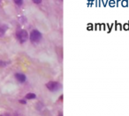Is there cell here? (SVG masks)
<instances>
[{
  "mask_svg": "<svg viewBox=\"0 0 129 116\" xmlns=\"http://www.w3.org/2000/svg\"><path fill=\"white\" fill-rule=\"evenodd\" d=\"M30 41H31L33 44H37L41 41L42 39V34H41V32L38 31V30L36 29H34L32 30V32L30 33Z\"/></svg>",
  "mask_w": 129,
  "mask_h": 116,
  "instance_id": "1",
  "label": "cell"
},
{
  "mask_svg": "<svg viewBox=\"0 0 129 116\" xmlns=\"http://www.w3.org/2000/svg\"><path fill=\"white\" fill-rule=\"evenodd\" d=\"M47 89L49 90L50 91H52V92H55V91H57L58 90L61 89V84H60L58 82H55V81H51V82H49L46 84Z\"/></svg>",
  "mask_w": 129,
  "mask_h": 116,
  "instance_id": "2",
  "label": "cell"
},
{
  "mask_svg": "<svg viewBox=\"0 0 129 116\" xmlns=\"http://www.w3.org/2000/svg\"><path fill=\"white\" fill-rule=\"evenodd\" d=\"M16 37H17V39L19 40V43L23 44V43H25L26 41L28 40V32L26 31V30L20 29V30H19L17 33H16Z\"/></svg>",
  "mask_w": 129,
  "mask_h": 116,
  "instance_id": "3",
  "label": "cell"
},
{
  "mask_svg": "<svg viewBox=\"0 0 129 116\" xmlns=\"http://www.w3.org/2000/svg\"><path fill=\"white\" fill-rule=\"evenodd\" d=\"M15 78H16V80H17L19 82L23 83V82H25V81H26V75L23 74H20V73H18V74H15Z\"/></svg>",
  "mask_w": 129,
  "mask_h": 116,
  "instance_id": "4",
  "label": "cell"
},
{
  "mask_svg": "<svg viewBox=\"0 0 129 116\" xmlns=\"http://www.w3.org/2000/svg\"><path fill=\"white\" fill-rule=\"evenodd\" d=\"M25 97H26V99H35L36 97V94H34V93H28Z\"/></svg>",
  "mask_w": 129,
  "mask_h": 116,
  "instance_id": "5",
  "label": "cell"
},
{
  "mask_svg": "<svg viewBox=\"0 0 129 116\" xmlns=\"http://www.w3.org/2000/svg\"><path fill=\"white\" fill-rule=\"evenodd\" d=\"M6 29H7V27H5V26H0V36H2Z\"/></svg>",
  "mask_w": 129,
  "mask_h": 116,
  "instance_id": "6",
  "label": "cell"
},
{
  "mask_svg": "<svg viewBox=\"0 0 129 116\" xmlns=\"http://www.w3.org/2000/svg\"><path fill=\"white\" fill-rule=\"evenodd\" d=\"M13 1H14V3L17 4L18 6H20L23 4V0H13Z\"/></svg>",
  "mask_w": 129,
  "mask_h": 116,
  "instance_id": "7",
  "label": "cell"
},
{
  "mask_svg": "<svg viewBox=\"0 0 129 116\" xmlns=\"http://www.w3.org/2000/svg\"><path fill=\"white\" fill-rule=\"evenodd\" d=\"M32 1H33V3L36 4H41V2H42V0H32Z\"/></svg>",
  "mask_w": 129,
  "mask_h": 116,
  "instance_id": "8",
  "label": "cell"
},
{
  "mask_svg": "<svg viewBox=\"0 0 129 116\" xmlns=\"http://www.w3.org/2000/svg\"><path fill=\"white\" fill-rule=\"evenodd\" d=\"M109 4H110L111 6H114V5H115V1H114V0H111V1H110V2H109Z\"/></svg>",
  "mask_w": 129,
  "mask_h": 116,
  "instance_id": "9",
  "label": "cell"
},
{
  "mask_svg": "<svg viewBox=\"0 0 129 116\" xmlns=\"http://www.w3.org/2000/svg\"><path fill=\"white\" fill-rule=\"evenodd\" d=\"M122 5L123 6H127V0H125V1H122Z\"/></svg>",
  "mask_w": 129,
  "mask_h": 116,
  "instance_id": "10",
  "label": "cell"
},
{
  "mask_svg": "<svg viewBox=\"0 0 129 116\" xmlns=\"http://www.w3.org/2000/svg\"><path fill=\"white\" fill-rule=\"evenodd\" d=\"M7 63H5L4 61H2V60H0V66H2V67H4V66H5Z\"/></svg>",
  "mask_w": 129,
  "mask_h": 116,
  "instance_id": "11",
  "label": "cell"
},
{
  "mask_svg": "<svg viewBox=\"0 0 129 116\" xmlns=\"http://www.w3.org/2000/svg\"><path fill=\"white\" fill-rule=\"evenodd\" d=\"M19 102H20L21 104H26V101H25V100H20Z\"/></svg>",
  "mask_w": 129,
  "mask_h": 116,
  "instance_id": "12",
  "label": "cell"
},
{
  "mask_svg": "<svg viewBox=\"0 0 129 116\" xmlns=\"http://www.w3.org/2000/svg\"><path fill=\"white\" fill-rule=\"evenodd\" d=\"M58 116H63V114H58Z\"/></svg>",
  "mask_w": 129,
  "mask_h": 116,
  "instance_id": "13",
  "label": "cell"
},
{
  "mask_svg": "<svg viewBox=\"0 0 129 116\" xmlns=\"http://www.w3.org/2000/svg\"><path fill=\"white\" fill-rule=\"evenodd\" d=\"M0 2H1V0H0Z\"/></svg>",
  "mask_w": 129,
  "mask_h": 116,
  "instance_id": "14",
  "label": "cell"
}]
</instances>
